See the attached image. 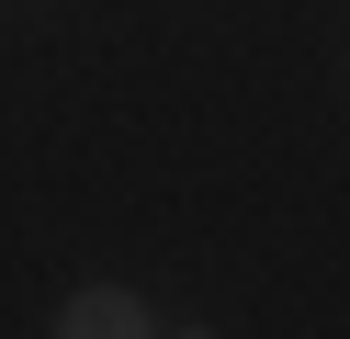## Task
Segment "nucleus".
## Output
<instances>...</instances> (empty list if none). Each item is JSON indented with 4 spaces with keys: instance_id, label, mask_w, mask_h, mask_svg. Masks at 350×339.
I'll return each instance as SVG.
<instances>
[{
    "instance_id": "f257e3e1",
    "label": "nucleus",
    "mask_w": 350,
    "mask_h": 339,
    "mask_svg": "<svg viewBox=\"0 0 350 339\" xmlns=\"http://www.w3.org/2000/svg\"><path fill=\"white\" fill-rule=\"evenodd\" d=\"M57 328H68V339H147V328H159V316H147V305H136V294H124V283H79Z\"/></svg>"
}]
</instances>
